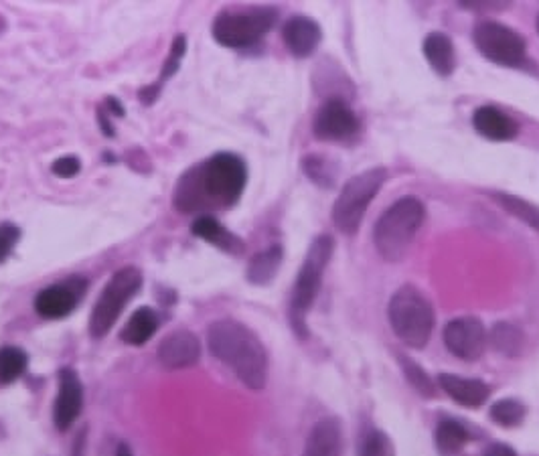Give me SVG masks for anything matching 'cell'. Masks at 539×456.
Masks as SVG:
<instances>
[{"label": "cell", "instance_id": "7a4b0ae2", "mask_svg": "<svg viewBox=\"0 0 539 456\" xmlns=\"http://www.w3.org/2000/svg\"><path fill=\"white\" fill-rule=\"evenodd\" d=\"M213 357L225 363L250 390H264L268 382V353L254 331L238 321H217L207 331Z\"/></svg>", "mask_w": 539, "mask_h": 456}, {"label": "cell", "instance_id": "d590c367", "mask_svg": "<svg viewBox=\"0 0 539 456\" xmlns=\"http://www.w3.org/2000/svg\"><path fill=\"white\" fill-rule=\"evenodd\" d=\"M537 31H539V15H537Z\"/></svg>", "mask_w": 539, "mask_h": 456}, {"label": "cell", "instance_id": "6da1fadb", "mask_svg": "<svg viewBox=\"0 0 539 456\" xmlns=\"http://www.w3.org/2000/svg\"><path fill=\"white\" fill-rule=\"evenodd\" d=\"M248 181L240 157L219 152L207 163L191 169L175 189V207L183 213L227 209L242 197Z\"/></svg>", "mask_w": 539, "mask_h": 456}, {"label": "cell", "instance_id": "5b68a950", "mask_svg": "<svg viewBox=\"0 0 539 456\" xmlns=\"http://www.w3.org/2000/svg\"><path fill=\"white\" fill-rule=\"evenodd\" d=\"M388 317L394 333L410 347L428 345L434 331V311L428 298L414 286H402L390 300Z\"/></svg>", "mask_w": 539, "mask_h": 456}, {"label": "cell", "instance_id": "8992f818", "mask_svg": "<svg viewBox=\"0 0 539 456\" xmlns=\"http://www.w3.org/2000/svg\"><path fill=\"white\" fill-rule=\"evenodd\" d=\"M276 23V11L268 7L223 11L213 23V39L231 49L258 43Z\"/></svg>", "mask_w": 539, "mask_h": 456}, {"label": "cell", "instance_id": "e575fe53", "mask_svg": "<svg viewBox=\"0 0 539 456\" xmlns=\"http://www.w3.org/2000/svg\"><path fill=\"white\" fill-rule=\"evenodd\" d=\"M116 456H132V452H130V448H128L126 444H122V446L118 448V452H116Z\"/></svg>", "mask_w": 539, "mask_h": 456}, {"label": "cell", "instance_id": "277c9868", "mask_svg": "<svg viewBox=\"0 0 539 456\" xmlns=\"http://www.w3.org/2000/svg\"><path fill=\"white\" fill-rule=\"evenodd\" d=\"M333 238L321 236L313 242L311 250H308L302 268L296 276L292 298H290V321L294 331L304 337L306 335V315L311 311L313 302L321 290L323 274L331 262L333 256Z\"/></svg>", "mask_w": 539, "mask_h": 456}, {"label": "cell", "instance_id": "d4e9b609", "mask_svg": "<svg viewBox=\"0 0 539 456\" xmlns=\"http://www.w3.org/2000/svg\"><path fill=\"white\" fill-rule=\"evenodd\" d=\"M491 345L505 357H517L523 351L525 337L517 327L509 323H499L491 331Z\"/></svg>", "mask_w": 539, "mask_h": 456}, {"label": "cell", "instance_id": "e0dca14e", "mask_svg": "<svg viewBox=\"0 0 539 456\" xmlns=\"http://www.w3.org/2000/svg\"><path fill=\"white\" fill-rule=\"evenodd\" d=\"M77 292L71 286H49L41 290L35 298V311L43 319H63L77 307Z\"/></svg>", "mask_w": 539, "mask_h": 456}, {"label": "cell", "instance_id": "3957f363", "mask_svg": "<svg viewBox=\"0 0 539 456\" xmlns=\"http://www.w3.org/2000/svg\"><path fill=\"white\" fill-rule=\"evenodd\" d=\"M424 221V205L416 197H404L385 211L373 230V242L379 256L388 262L406 258L420 225Z\"/></svg>", "mask_w": 539, "mask_h": 456}, {"label": "cell", "instance_id": "836d02e7", "mask_svg": "<svg viewBox=\"0 0 539 456\" xmlns=\"http://www.w3.org/2000/svg\"><path fill=\"white\" fill-rule=\"evenodd\" d=\"M485 456H517V454L505 444H495L485 452Z\"/></svg>", "mask_w": 539, "mask_h": 456}, {"label": "cell", "instance_id": "52a82bcc", "mask_svg": "<svg viewBox=\"0 0 539 456\" xmlns=\"http://www.w3.org/2000/svg\"><path fill=\"white\" fill-rule=\"evenodd\" d=\"M140 286H142V272L132 266L118 270L110 278L90 315V335L94 339H102L110 333V329L122 315L124 307L136 296Z\"/></svg>", "mask_w": 539, "mask_h": 456}, {"label": "cell", "instance_id": "9a60e30c", "mask_svg": "<svg viewBox=\"0 0 539 456\" xmlns=\"http://www.w3.org/2000/svg\"><path fill=\"white\" fill-rule=\"evenodd\" d=\"M284 43L294 57L313 55L323 39L321 27L306 17H294L284 25Z\"/></svg>", "mask_w": 539, "mask_h": 456}, {"label": "cell", "instance_id": "484cf974", "mask_svg": "<svg viewBox=\"0 0 539 456\" xmlns=\"http://www.w3.org/2000/svg\"><path fill=\"white\" fill-rule=\"evenodd\" d=\"M493 199L513 217H517L519 221L527 223L529 227H533L535 232H539V207H535L533 203L515 197V195H505V193H495Z\"/></svg>", "mask_w": 539, "mask_h": 456}, {"label": "cell", "instance_id": "ac0fdd59", "mask_svg": "<svg viewBox=\"0 0 539 456\" xmlns=\"http://www.w3.org/2000/svg\"><path fill=\"white\" fill-rule=\"evenodd\" d=\"M473 124L477 132L489 140H511L517 134V124L493 106H483L475 112Z\"/></svg>", "mask_w": 539, "mask_h": 456}, {"label": "cell", "instance_id": "9c48e42d", "mask_svg": "<svg viewBox=\"0 0 539 456\" xmlns=\"http://www.w3.org/2000/svg\"><path fill=\"white\" fill-rule=\"evenodd\" d=\"M479 51L499 65H519L525 59V41L513 29L487 21L475 29Z\"/></svg>", "mask_w": 539, "mask_h": 456}, {"label": "cell", "instance_id": "603a6c76", "mask_svg": "<svg viewBox=\"0 0 539 456\" xmlns=\"http://www.w3.org/2000/svg\"><path fill=\"white\" fill-rule=\"evenodd\" d=\"M185 51H187V39H185L183 35H179V37L173 41L171 55H169V59L165 61V67H163V73H161L159 82H154L150 88H146V90H142V92H140V100H142V104H152L154 100H157L159 90L163 88V84H165L169 78H173V75L177 73V69H179V61L183 59Z\"/></svg>", "mask_w": 539, "mask_h": 456}, {"label": "cell", "instance_id": "8fae6325", "mask_svg": "<svg viewBox=\"0 0 539 456\" xmlns=\"http://www.w3.org/2000/svg\"><path fill=\"white\" fill-rule=\"evenodd\" d=\"M84 406V386L73 369L59 371V390L53 408V420L59 430H67Z\"/></svg>", "mask_w": 539, "mask_h": 456}, {"label": "cell", "instance_id": "f1b7e54d", "mask_svg": "<svg viewBox=\"0 0 539 456\" xmlns=\"http://www.w3.org/2000/svg\"><path fill=\"white\" fill-rule=\"evenodd\" d=\"M491 418L501 426H517L525 418V408L515 400H501L491 408Z\"/></svg>", "mask_w": 539, "mask_h": 456}, {"label": "cell", "instance_id": "ffe728a7", "mask_svg": "<svg viewBox=\"0 0 539 456\" xmlns=\"http://www.w3.org/2000/svg\"><path fill=\"white\" fill-rule=\"evenodd\" d=\"M424 55L432 69L440 75H450L456 67L454 45L444 33H430L424 41Z\"/></svg>", "mask_w": 539, "mask_h": 456}, {"label": "cell", "instance_id": "5bb4252c", "mask_svg": "<svg viewBox=\"0 0 539 456\" xmlns=\"http://www.w3.org/2000/svg\"><path fill=\"white\" fill-rule=\"evenodd\" d=\"M438 384L446 396H450L454 402L467 406V408H479L489 400V386L479 382V379H467L458 377L454 373H442L438 377Z\"/></svg>", "mask_w": 539, "mask_h": 456}, {"label": "cell", "instance_id": "d6a6232c", "mask_svg": "<svg viewBox=\"0 0 539 456\" xmlns=\"http://www.w3.org/2000/svg\"><path fill=\"white\" fill-rule=\"evenodd\" d=\"M82 169V163L80 159H75V157H63V159H57L51 167L53 175L59 177V179H71L75 177L77 173H80Z\"/></svg>", "mask_w": 539, "mask_h": 456}, {"label": "cell", "instance_id": "f546056e", "mask_svg": "<svg viewBox=\"0 0 539 456\" xmlns=\"http://www.w3.org/2000/svg\"><path fill=\"white\" fill-rule=\"evenodd\" d=\"M402 365H404V371H406V375H408V382H410L422 396L432 398V396H434V386H432L430 379L426 377V373H424L416 363L408 361L406 357H402Z\"/></svg>", "mask_w": 539, "mask_h": 456}, {"label": "cell", "instance_id": "ba28073f", "mask_svg": "<svg viewBox=\"0 0 539 456\" xmlns=\"http://www.w3.org/2000/svg\"><path fill=\"white\" fill-rule=\"evenodd\" d=\"M385 177H388L385 169L375 167L347 181L333 207V221L343 234H355L359 230L363 215L385 183Z\"/></svg>", "mask_w": 539, "mask_h": 456}, {"label": "cell", "instance_id": "cb8c5ba5", "mask_svg": "<svg viewBox=\"0 0 539 456\" xmlns=\"http://www.w3.org/2000/svg\"><path fill=\"white\" fill-rule=\"evenodd\" d=\"M469 442V432L458 422H440L436 428V446L444 456H454Z\"/></svg>", "mask_w": 539, "mask_h": 456}, {"label": "cell", "instance_id": "7402d4cb", "mask_svg": "<svg viewBox=\"0 0 539 456\" xmlns=\"http://www.w3.org/2000/svg\"><path fill=\"white\" fill-rule=\"evenodd\" d=\"M280 264H282V248L272 246V248H268L252 258V262L248 266V280L252 284H258V286L270 284L274 280V276L278 274Z\"/></svg>", "mask_w": 539, "mask_h": 456}, {"label": "cell", "instance_id": "2e32d148", "mask_svg": "<svg viewBox=\"0 0 539 456\" xmlns=\"http://www.w3.org/2000/svg\"><path fill=\"white\" fill-rule=\"evenodd\" d=\"M302 456H343V430L339 420L325 418L308 434Z\"/></svg>", "mask_w": 539, "mask_h": 456}, {"label": "cell", "instance_id": "83f0119b", "mask_svg": "<svg viewBox=\"0 0 539 456\" xmlns=\"http://www.w3.org/2000/svg\"><path fill=\"white\" fill-rule=\"evenodd\" d=\"M359 456H396V448L388 434L369 430L359 442Z\"/></svg>", "mask_w": 539, "mask_h": 456}, {"label": "cell", "instance_id": "4dcf8cb0", "mask_svg": "<svg viewBox=\"0 0 539 456\" xmlns=\"http://www.w3.org/2000/svg\"><path fill=\"white\" fill-rule=\"evenodd\" d=\"M19 238L21 230L15 223H0V264L11 256V252L19 244Z\"/></svg>", "mask_w": 539, "mask_h": 456}, {"label": "cell", "instance_id": "4fadbf2b", "mask_svg": "<svg viewBox=\"0 0 539 456\" xmlns=\"http://www.w3.org/2000/svg\"><path fill=\"white\" fill-rule=\"evenodd\" d=\"M201 357V343L189 331H175L159 345V359L169 369L191 367Z\"/></svg>", "mask_w": 539, "mask_h": 456}, {"label": "cell", "instance_id": "7c38bea8", "mask_svg": "<svg viewBox=\"0 0 539 456\" xmlns=\"http://www.w3.org/2000/svg\"><path fill=\"white\" fill-rule=\"evenodd\" d=\"M357 132V118L341 100H329L315 118V136L321 140H343Z\"/></svg>", "mask_w": 539, "mask_h": 456}, {"label": "cell", "instance_id": "44dd1931", "mask_svg": "<svg viewBox=\"0 0 539 456\" xmlns=\"http://www.w3.org/2000/svg\"><path fill=\"white\" fill-rule=\"evenodd\" d=\"M157 327H159L157 313H154L152 309H138L130 317L128 325L122 329L120 339L128 345L138 347V345H144L146 341L152 339V335L157 333Z\"/></svg>", "mask_w": 539, "mask_h": 456}, {"label": "cell", "instance_id": "1f68e13d", "mask_svg": "<svg viewBox=\"0 0 539 456\" xmlns=\"http://www.w3.org/2000/svg\"><path fill=\"white\" fill-rule=\"evenodd\" d=\"M304 171L308 173V177H311L313 181L331 185V179H333V177L329 175L327 163H323L321 159H317V157H308V159L304 161Z\"/></svg>", "mask_w": 539, "mask_h": 456}, {"label": "cell", "instance_id": "d6986e66", "mask_svg": "<svg viewBox=\"0 0 539 456\" xmlns=\"http://www.w3.org/2000/svg\"><path fill=\"white\" fill-rule=\"evenodd\" d=\"M191 230H193L195 236H199L205 242L215 244L221 250H227L231 254L244 252V242L238 240L234 234H229L223 225H219L217 219H213L209 215H203V217L195 219Z\"/></svg>", "mask_w": 539, "mask_h": 456}, {"label": "cell", "instance_id": "30bf717a", "mask_svg": "<svg viewBox=\"0 0 539 456\" xmlns=\"http://www.w3.org/2000/svg\"><path fill=\"white\" fill-rule=\"evenodd\" d=\"M444 343L458 359L477 361L487 349L485 325L475 317L454 319L444 329Z\"/></svg>", "mask_w": 539, "mask_h": 456}, {"label": "cell", "instance_id": "4316f807", "mask_svg": "<svg viewBox=\"0 0 539 456\" xmlns=\"http://www.w3.org/2000/svg\"><path fill=\"white\" fill-rule=\"evenodd\" d=\"M27 371V353L19 347L0 349V384H13Z\"/></svg>", "mask_w": 539, "mask_h": 456}]
</instances>
